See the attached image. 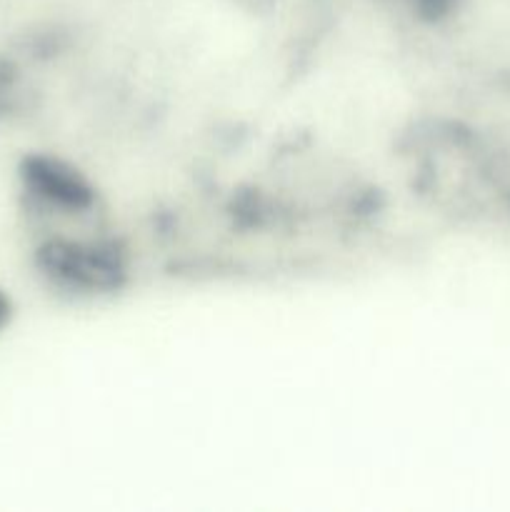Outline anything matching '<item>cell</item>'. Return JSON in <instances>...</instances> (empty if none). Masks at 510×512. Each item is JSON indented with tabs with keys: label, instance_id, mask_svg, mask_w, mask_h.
<instances>
[{
	"label": "cell",
	"instance_id": "cell-1",
	"mask_svg": "<svg viewBox=\"0 0 510 512\" xmlns=\"http://www.w3.org/2000/svg\"><path fill=\"white\" fill-rule=\"evenodd\" d=\"M23 175L30 188L38 195H43V198H48L50 203L75 205V208L85 203L83 183L73 173L50 163V160H28Z\"/></svg>",
	"mask_w": 510,
	"mask_h": 512
},
{
	"label": "cell",
	"instance_id": "cell-2",
	"mask_svg": "<svg viewBox=\"0 0 510 512\" xmlns=\"http://www.w3.org/2000/svg\"><path fill=\"white\" fill-rule=\"evenodd\" d=\"M8 320H10V300H8V295L0 290V330L5 328V323H8Z\"/></svg>",
	"mask_w": 510,
	"mask_h": 512
}]
</instances>
